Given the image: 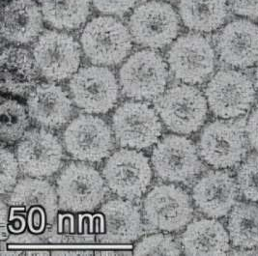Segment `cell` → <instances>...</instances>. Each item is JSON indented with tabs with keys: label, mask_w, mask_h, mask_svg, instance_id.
Segmentation results:
<instances>
[{
	"label": "cell",
	"mask_w": 258,
	"mask_h": 256,
	"mask_svg": "<svg viewBox=\"0 0 258 256\" xmlns=\"http://www.w3.org/2000/svg\"><path fill=\"white\" fill-rule=\"evenodd\" d=\"M82 49L95 65L114 66L128 56L133 47L126 25L110 16L94 18L82 30Z\"/></svg>",
	"instance_id": "obj_1"
},
{
	"label": "cell",
	"mask_w": 258,
	"mask_h": 256,
	"mask_svg": "<svg viewBox=\"0 0 258 256\" xmlns=\"http://www.w3.org/2000/svg\"><path fill=\"white\" fill-rule=\"evenodd\" d=\"M168 70L156 51L143 49L132 54L119 71L123 93L135 100H153L164 93Z\"/></svg>",
	"instance_id": "obj_2"
},
{
	"label": "cell",
	"mask_w": 258,
	"mask_h": 256,
	"mask_svg": "<svg viewBox=\"0 0 258 256\" xmlns=\"http://www.w3.org/2000/svg\"><path fill=\"white\" fill-rule=\"evenodd\" d=\"M59 207L74 213L91 212L106 196L104 179L94 167L85 163L68 164L57 178Z\"/></svg>",
	"instance_id": "obj_3"
},
{
	"label": "cell",
	"mask_w": 258,
	"mask_h": 256,
	"mask_svg": "<svg viewBox=\"0 0 258 256\" xmlns=\"http://www.w3.org/2000/svg\"><path fill=\"white\" fill-rule=\"evenodd\" d=\"M156 108L166 127L182 135L199 131L207 118V99L194 86L171 87L156 102Z\"/></svg>",
	"instance_id": "obj_4"
},
{
	"label": "cell",
	"mask_w": 258,
	"mask_h": 256,
	"mask_svg": "<svg viewBox=\"0 0 258 256\" xmlns=\"http://www.w3.org/2000/svg\"><path fill=\"white\" fill-rule=\"evenodd\" d=\"M129 29L138 44L151 48H162L176 39L180 22L171 5L151 0L134 10L130 17Z\"/></svg>",
	"instance_id": "obj_5"
},
{
	"label": "cell",
	"mask_w": 258,
	"mask_h": 256,
	"mask_svg": "<svg viewBox=\"0 0 258 256\" xmlns=\"http://www.w3.org/2000/svg\"><path fill=\"white\" fill-rule=\"evenodd\" d=\"M205 97L212 112L223 119L245 114L253 105L255 90L249 78L242 72H218L205 89Z\"/></svg>",
	"instance_id": "obj_6"
},
{
	"label": "cell",
	"mask_w": 258,
	"mask_h": 256,
	"mask_svg": "<svg viewBox=\"0 0 258 256\" xmlns=\"http://www.w3.org/2000/svg\"><path fill=\"white\" fill-rule=\"evenodd\" d=\"M56 194L47 181L25 178L14 187L8 204L13 211L23 213L31 232L42 234L55 221L58 209Z\"/></svg>",
	"instance_id": "obj_7"
},
{
	"label": "cell",
	"mask_w": 258,
	"mask_h": 256,
	"mask_svg": "<svg viewBox=\"0 0 258 256\" xmlns=\"http://www.w3.org/2000/svg\"><path fill=\"white\" fill-rule=\"evenodd\" d=\"M36 66L49 81L61 82L73 77L80 68L82 52L73 36L47 30L33 48Z\"/></svg>",
	"instance_id": "obj_8"
},
{
	"label": "cell",
	"mask_w": 258,
	"mask_h": 256,
	"mask_svg": "<svg viewBox=\"0 0 258 256\" xmlns=\"http://www.w3.org/2000/svg\"><path fill=\"white\" fill-rule=\"evenodd\" d=\"M74 103L88 113L103 114L117 103L119 85L113 73L106 67L88 66L78 71L71 80Z\"/></svg>",
	"instance_id": "obj_9"
},
{
	"label": "cell",
	"mask_w": 258,
	"mask_h": 256,
	"mask_svg": "<svg viewBox=\"0 0 258 256\" xmlns=\"http://www.w3.org/2000/svg\"><path fill=\"white\" fill-rule=\"evenodd\" d=\"M167 62L174 77L181 82L202 83L215 69V51L205 37L186 34L171 45L167 52Z\"/></svg>",
	"instance_id": "obj_10"
},
{
	"label": "cell",
	"mask_w": 258,
	"mask_h": 256,
	"mask_svg": "<svg viewBox=\"0 0 258 256\" xmlns=\"http://www.w3.org/2000/svg\"><path fill=\"white\" fill-rule=\"evenodd\" d=\"M112 128L121 146L135 149L152 146L162 134V124L152 107L134 101L118 106L112 116Z\"/></svg>",
	"instance_id": "obj_11"
},
{
	"label": "cell",
	"mask_w": 258,
	"mask_h": 256,
	"mask_svg": "<svg viewBox=\"0 0 258 256\" xmlns=\"http://www.w3.org/2000/svg\"><path fill=\"white\" fill-rule=\"evenodd\" d=\"M103 174L108 187L118 197L136 199L141 198L150 185L152 170L142 153L122 149L109 157Z\"/></svg>",
	"instance_id": "obj_12"
},
{
	"label": "cell",
	"mask_w": 258,
	"mask_h": 256,
	"mask_svg": "<svg viewBox=\"0 0 258 256\" xmlns=\"http://www.w3.org/2000/svg\"><path fill=\"white\" fill-rule=\"evenodd\" d=\"M148 224L162 231H177L188 224L194 209L188 194L174 185H158L148 193L143 203Z\"/></svg>",
	"instance_id": "obj_13"
},
{
	"label": "cell",
	"mask_w": 258,
	"mask_h": 256,
	"mask_svg": "<svg viewBox=\"0 0 258 256\" xmlns=\"http://www.w3.org/2000/svg\"><path fill=\"white\" fill-rule=\"evenodd\" d=\"M64 146L75 159L98 163L113 148L111 131L106 122L92 115L82 114L75 118L63 135Z\"/></svg>",
	"instance_id": "obj_14"
},
{
	"label": "cell",
	"mask_w": 258,
	"mask_h": 256,
	"mask_svg": "<svg viewBox=\"0 0 258 256\" xmlns=\"http://www.w3.org/2000/svg\"><path fill=\"white\" fill-rule=\"evenodd\" d=\"M199 147L202 159L208 164L216 168H229L246 156V136L238 123L215 121L203 130Z\"/></svg>",
	"instance_id": "obj_15"
},
{
	"label": "cell",
	"mask_w": 258,
	"mask_h": 256,
	"mask_svg": "<svg viewBox=\"0 0 258 256\" xmlns=\"http://www.w3.org/2000/svg\"><path fill=\"white\" fill-rule=\"evenodd\" d=\"M153 167L164 181L186 182L202 169L197 147L190 140L179 136H166L152 153Z\"/></svg>",
	"instance_id": "obj_16"
},
{
	"label": "cell",
	"mask_w": 258,
	"mask_h": 256,
	"mask_svg": "<svg viewBox=\"0 0 258 256\" xmlns=\"http://www.w3.org/2000/svg\"><path fill=\"white\" fill-rule=\"evenodd\" d=\"M21 169L32 177L54 174L62 163L63 150L57 138L46 130L26 132L17 148Z\"/></svg>",
	"instance_id": "obj_17"
},
{
	"label": "cell",
	"mask_w": 258,
	"mask_h": 256,
	"mask_svg": "<svg viewBox=\"0 0 258 256\" xmlns=\"http://www.w3.org/2000/svg\"><path fill=\"white\" fill-rule=\"evenodd\" d=\"M220 57L236 68H248L258 62V26L239 20L226 24L217 39Z\"/></svg>",
	"instance_id": "obj_18"
},
{
	"label": "cell",
	"mask_w": 258,
	"mask_h": 256,
	"mask_svg": "<svg viewBox=\"0 0 258 256\" xmlns=\"http://www.w3.org/2000/svg\"><path fill=\"white\" fill-rule=\"evenodd\" d=\"M100 213L98 240L102 243L129 244L143 232L140 211L130 201L109 200Z\"/></svg>",
	"instance_id": "obj_19"
},
{
	"label": "cell",
	"mask_w": 258,
	"mask_h": 256,
	"mask_svg": "<svg viewBox=\"0 0 258 256\" xmlns=\"http://www.w3.org/2000/svg\"><path fill=\"white\" fill-rule=\"evenodd\" d=\"M238 185L225 171H209L192 189V198L200 212L211 218H222L236 203Z\"/></svg>",
	"instance_id": "obj_20"
},
{
	"label": "cell",
	"mask_w": 258,
	"mask_h": 256,
	"mask_svg": "<svg viewBox=\"0 0 258 256\" xmlns=\"http://www.w3.org/2000/svg\"><path fill=\"white\" fill-rule=\"evenodd\" d=\"M28 114L39 125L60 128L73 113V105L67 93L58 85L43 83L35 86L27 98Z\"/></svg>",
	"instance_id": "obj_21"
},
{
	"label": "cell",
	"mask_w": 258,
	"mask_h": 256,
	"mask_svg": "<svg viewBox=\"0 0 258 256\" xmlns=\"http://www.w3.org/2000/svg\"><path fill=\"white\" fill-rule=\"evenodd\" d=\"M43 19L34 0H12L2 9L1 35L18 45L31 43L43 31Z\"/></svg>",
	"instance_id": "obj_22"
},
{
	"label": "cell",
	"mask_w": 258,
	"mask_h": 256,
	"mask_svg": "<svg viewBox=\"0 0 258 256\" xmlns=\"http://www.w3.org/2000/svg\"><path fill=\"white\" fill-rule=\"evenodd\" d=\"M1 90L24 95L35 87L38 73L34 57L23 47H9L1 52Z\"/></svg>",
	"instance_id": "obj_23"
},
{
	"label": "cell",
	"mask_w": 258,
	"mask_h": 256,
	"mask_svg": "<svg viewBox=\"0 0 258 256\" xmlns=\"http://www.w3.org/2000/svg\"><path fill=\"white\" fill-rule=\"evenodd\" d=\"M229 240L221 222L205 219L190 223L182 235L181 243L188 255H222L229 249Z\"/></svg>",
	"instance_id": "obj_24"
},
{
	"label": "cell",
	"mask_w": 258,
	"mask_h": 256,
	"mask_svg": "<svg viewBox=\"0 0 258 256\" xmlns=\"http://www.w3.org/2000/svg\"><path fill=\"white\" fill-rule=\"evenodd\" d=\"M178 8L183 24L198 32L217 30L228 15L226 0H180Z\"/></svg>",
	"instance_id": "obj_25"
},
{
	"label": "cell",
	"mask_w": 258,
	"mask_h": 256,
	"mask_svg": "<svg viewBox=\"0 0 258 256\" xmlns=\"http://www.w3.org/2000/svg\"><path fill=\"white\" fill-rule=\"evenodd\" d=\"M44 20L60 30H73L85 24L90 15V0H40Z\"/></svg>",
	"instance_id": "obj_26"
},
{
	"label": "cell",
	"mask_w": 258,
	"mask_h": 256,
	"mask_svg": "<svg viewBox=\"0 0 258 256\" xmlns=\"http://www.w3.org/2000/svg\"><path fill=\"white\" fill-rule=\"evenodd\" d=\"M228 232L235 246L258 247V205L241 203L234 207L228 220Z\"/></svg>",
	"instance_id": "obj_27"
},
{
	"label": "cell",
	"mask_w": 258,
	"mask_h": 256,
	"mask_svg": "<svg viewBox=\"0 0 258 256\" xmlns=\"http://www.w3.org/2000/svg\"><path fill=\"white\" fill-rule=\"evenodd\" d=\"M29 120L24 105L15 100H6L1 105L0 134L6 142H14L24 137Z\"/></svg>",
	"instance_id": "obj_28"
},
{
	"label": "cell",
	"mask_w": 258,
	"mask_h": 256,
	"mask_svg": "<svg viewBox=\"0 0 258 256\" xmlns=\"http://www.w3.org/2000/svg\"><path fill=\"white\" fill-rule=\"evenodd\" d=\"M50 242L57 244L75 245L91 244L94 242V236L86 229L82 232H76L73 216H60L57 226L52 228L47 234Z\"/></svg>",
	"instance_id": "obj_29"
},
{
	"label": "cell",
	"mask_w": 258,
	"mask_h": 256,
	"mask_svg": "<svg viewBox=\"0 0 258 256\" xmlns=\"http://www.w3.org/2000/svg\"><path fill=\"white\" fill-rule=\"evenodd\" d=\"M181 250L169 235L154 234L145 237L135 246V255H179Z\"/></svg>",
	"instance_id": "obj_30"
},
{
	"label": "cell",
	"mask_w": 258,
	"mask_h": 256,
	"mask_svg": "<svg viewBox=\"0 0 258 256\" xmlns=\"http://www.w3.org/2000/svg\"><path fill=\"white\" fill-rule=\"evenodd\" d=\"M237 185L244 198L258 203V155L249 156L238 170Z\"/></svg>",
	"instance_id": "obj_31"
},
{
	"label": "cell",
	"mask_w": 258,
	"mask_h": 256,
	"mask_svg": "<svg viewBox=\"0 0 258 256\" xmlns=\"http://www.w3.org/2000/svg\"><path fill=\"white\" fill-rule=\"evenodd\" d=\"M19 162L16 160L15 155L8 149L1 148V183L0 193L5 195L10 191L16 184L19 175Z\"/></svg>",
	"instance_id": "obj_32"
},
{
	"label": "cell",
	"mask_w": 258,
	"mask_h": 256,
	"mask_svg": "<svg viewBox=\"0 0 258 256\" xmlns=\"http://www.w3.org/2000/svg\"><path fill=\"white\" fill-rule=\"evenodd\" d=\"M95 8L106 15L122 16L130 12L139 0H91Z\"/></svg>",
	"instance_id": "obj_33"
},
{
	"label": "cell",
	"mask_w": 258,
	"mask_h": 256,
	"mask_svg": "<svg viewBox=\"0 0 258 256\" xmlns=\"http://www.w3.org/2000/svg\"><path fill=\"white\" fill-rule=\"evenodd\" d=\"M232 11L249 19H258V0H227Z\"/></svg>",
	"instance_id": "obj_34"
},
{
	"label": "cell",
	"mask_w": 258,
	"mask_h": 256,
	"mask_svg": "<svg viewBox=\"0 0 258 256\" xmlns=\"http://www.w3.org/2000/svg\"><path fill=\"white\" fill-rule=\"evenodd\" d=\"M246 134L249 144L258 152V107L252 111L246 122Z\"/></svg>",
	"instance_id": "obj_35"
},
{
	"label": "cell",
	"mask_w": 258,
	"mask_h": 256,
	"mask_svg": "<svg viewBox=\"0 0 258 256\" xmlns=\"http://www.w3.org/2000/svg\"><path fill=\"white\" fill-rule=\"evenodd\" d=\"M10 222H11V224L9 225L10 230L12 232L18 233V234L24 232L25 224L27 223L23 215H15L14 213H11L10 215Z\"/></svg>",
	"instance_id": "obj_36"
},
{
	"label": "cell",
	"mask_w": 258,
	"mask_h": 256,
	"mask_svg": "<svg viewBox=\"0 0 258 256\" xmlns=\"http://www.w3.org/2000/svg\"><path fill=\"white\" fill-rule=\"evenodd\" d=\"M9 218H8V209L4 203V201H1V225H0V234H1V240L4 241L8 237V224Z\"/></svg>",
	"instance_id": "obj_37"
},
{
	"label": "cell",
	"mask_w": 258,
	"mask_h": 256,
	"mask_svg": "<svg viewBox=\"0 0 258 256\" xmlns=\"http://www.w3.org/2000/svg\"><path fill=\"white\" fill-rule=\"evenodd\" d=\"M98 254H102V255H116V254H130V252L126 251H115V250H103L100 252H97Z\"/></svg>",
	"instance_id": "obj_38"
},
{
	"label": "cell",
	"mask_w": 258,
	"mask_h": 256,
	"mask_svg": "<svg viewBox=\"0 0 258 256\" xmlns=\"http://www.w3.org/2000/svg\"><path fill=\"white\" fill-rule=\"evenodd\" d=\"M255 87H256L258 91V67L256 72H255Z\"/></svg>",
	"instance_id": "obj_39"
}]
</instances>
